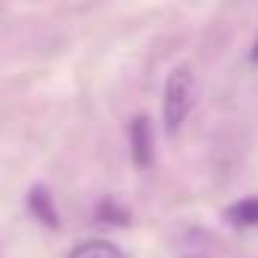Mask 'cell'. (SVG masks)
<instances>
[{
    "mask_svg": "<svg viewBox=\"0 0 258 258\" xmlns=\"http://www.w3.org/2000/svg\"><path fill=\"white\" fill-rule=\"evenodd\" d=\"M191 106H195V73H191L188 64H179V67L170 70V76L164 82L161 118H164V131L167 134H179V127L185 124Z\"/></svg>",
    "mask_w": 258,
    "mask_h": 258,
    "instance_id": "6da1fadb",
    "label": "cell"
},
{
    "mask_svg": "<svg viewBox=\"0 0 258 258\" xmlns=\"http://www.w3.org/2000/svg\"><path fill=\"white\" fill-rule=\"evenodd\" d=\"M127 137H131V158L137 167H149L152 155H155V137H152V121L146 115H134L131 127H127Z\"/></svg>",
    "mask_w": 258,
    "mask_h": 258,
    "instance_id": "7a4b0ae2",
    "label": "cell"
},
{
    "mask_svg": "<svg viewBox=\"0 0 258 258\" xmlns=\"http://www.w3.org/2000/svg\"><path fill=\"white\" fill-rule=\"evenodd\" d=\"M28 210L34 213L37 222H43L46 228H61V216H58V207H55V198L49 195L46 185H34L28 191Z\"/></svg>",
    "mask_w": 258,
    "mask_h": 258,
    "instance_id": "3957f363",
    "label": "cell"
},
{
    "mask_svg": "<svg viewBox=\"0 0 258 258\" xmlns=\"http://www.w3.org/2000/svg\"><path fill=\"white\" fill-rule=\"evenodd\" d=\"M225 219L237 228H258V198H243L234 201L225 210Z\"/></svg>",
    "mask_w": 258,
    "mask_h": 258,
    "instance_id": "277c9868",
    "label": "cell"
},
{
    "mask_svg": "<svg viewBox=\"0 0 258 258\" xmlns=\"http://www.w3.org/2000/svg\"><path fill=\"white\" fill-rule=\"evenodd\" d=\"M67 258H127V255L109 240H85V243H76Z\"/></svg>",
    "mask_w": 258,
    "mask_h": 258,
    "instance_id": "5b68a950",
    "label": "cell"
},
{
    "mask_svg": "<svg viewBox=\"0 0 258 258\" xmlns=\"http://www.w3.org/2000/svg\"><path fill=\"white\" fill-rule=\"evenodd\" d=\"M97 219L106 222V225H127V222H131V213H127L118 201L103 198V201L97 204Z\"/></svg>",
    "mask_w": 258,
    "mask_h": 258,
    "instance_id": "8992f818",
    "label": "cell"
},
{
    "mask_svg": "<svg viewBox=\"0 0 258 258\" xmlns=\"http://www.w3.org/2000/svg\"><path fill=\"white\" fill-rule=\"evenodd\" d=\"M249 58H252V61L258 64V40H255V46H252V52H249Z\"/></svg>",
    "mask_w": 258,
    "mask_h": 258,
    "instance_id": "52a82bcc",
    "label": "cell"
}]
</instances>
